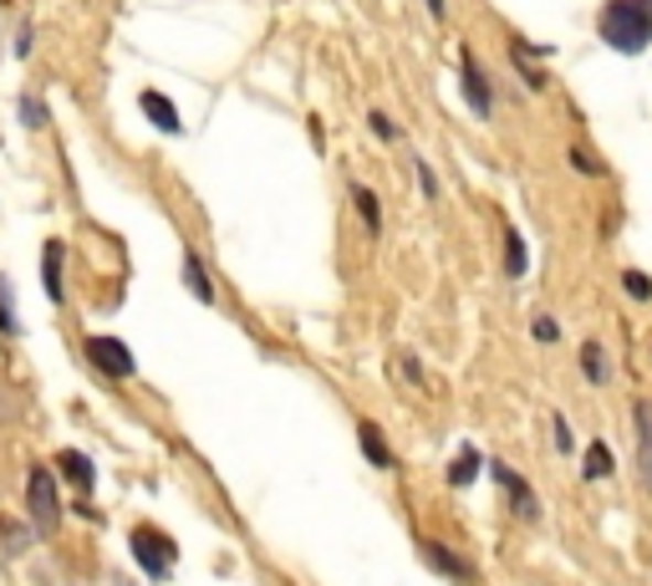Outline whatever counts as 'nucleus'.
<instances>
[{
  "mask_svg": "<svg viewBox=\"0 0 652 586\" xmlns=\"http://www.w3.org/2000/svg\"><path fill=\"white\" fill-rule=\"evenodd\" d=\"M21 122H26V128H41V122H46V103H41V97H21Z\"/></svg>",
  "mask_w": 652,
  "mask_h": 586,
  "instance_id": "aec40b11",
  "label": "nucleus"
},
{
  "mask_svg": "<svg viewBox=\"0 0 652 586\" xmlns=\"http://www.w3.org/2000/svg\"><path fill=\"white\" fill-rule=\"evenodd\" d=\"M535 337H541V342H556V337H560V327H556L551 317H535Z\"/></svg>",
  "mask_w": 652,
  "mask_h": 586,
  "instance_id": "4be33fe9",
  "label": "nucleus"
},
{
  "mask_svg": "<svg viewBox=\"0 0 652 586\" xmlns=\"http://www.w3.org/2000/svg\"><path fill=\"white\" fill-rule=\"evenodd\" d=\"M556 444L560 449H571V428H566V418H556Z\"/></svg>",
  "mask_w": 652,
  "mask_h": 586,
  "instance_id": "393cba45",
  "label": "nucleus"
},
{
  "mask_svg": "<svg viewBox=\"0 0 652 586\" xmlns=\"http://www.w3.org/2000/svg\"><path fill=\"white\" fill-rule=\"evenodd\" d=\"M494 480L505 484V494H510V500H515V510H520V515H525V520H535V515H541V505H535V494L525 490V480H520V475H515V469H510V465H494Z\"/></svg>",
  "mask_w": 652,
  "mask_h": 586,
  "instance_id": "6e6552de",
  "label": "nucleus"
},
{
  "mask_svg": "<svg viewBox=\"0 0 652 586\" xmlns=\"http://www.w3.org/2000/svg\"><path fill=\"white\" fill-rule=\"evenodd\" d=\"M638 444H642V459H638L642 484L652 490V403H638Z\"/></svg>",
  "mask_w": 652,
  "mask_h": 586,
  "instance_id": "9b49d317",
  "label": "nucleus"
},
{
  "mask_svg": "<svg viewBox=\"0 0 652 586\" xmlns=\"http://www.w3.org/2000/svg\"><path fill=\"white\" fill-rule=\"evenodd\" d=\"M459 82H464V97H469V107L480 113V118H490V107H494V93H490V82H484V72H480V62L464 52V67H459Z\"/></svg>",
  "mask_w": 652,
  "mask_h": 586,
  "instance_id": "39448f33",
  "label": "nucleus"
},
{
  "mask_svg": "<svg viewBox=\"0 0 652 586\" xmlns=\"http://www.w3.org/2000/svg\"><path fill=\"white\" fill-rule=\"evenodd\" d=\"M0 332L15 337L21 332V321H15V291H11V280L0 276Z\"/></svg>",
  "mask_w": 652,
  "mask_h": 586,
  "instance_id": "dca6fc26",
  "label": "nucleus"
},
{
  "mask_svg": "<svg viewBox=\"0 0 652 586\" xmlns=\"http://www.w3.org/2000/svg\"><path fill=\"white\" fill-rule=\"evenodd\" d=\"M627 291H632V296H652V280L638 276V270H627Z\"/></svg>",
  "mask_w": 652,
  "mask_h": 586,
  "instance_id": "412c9836",
  "label": "nucleus"
},
{
  "mask_svg": "<svg viewBox=\"0 0 652 586\" xmlns=\"http://www.w3.org/2000/svg\"><path fill=\"white\" fill-rule=\"evenodd\" d=\"M26 510H31V525L41 535H52L62 525V494H56V475L46 465H36L26 475Z\"/></svg>",
  "mask_w": 652,
  "mask_h": 586,
  "instance_id": "7ed1b4c3",
  "label": "nucleus"
},
{
  "mask_svg": "<svg viewBox=\"0 0 652 586\" xmlns=\"http://www.w3.org/2000/svg\"><path fill=\"white\" fill-rule=\"evenodd\" d=\"M82 352H87V362H93L97 373H107V377H133L138 373L133 352H128V342H118V337H87Z\"/></svg>",
  "mask_w": 652,
  "mask_h": 586,
  "instance_id": "20e7f679",
  "label": "nucleus"
},
{
  "mask_svg": "<svg viewBox=\"0 0 652 586\" xmlns=\"http://www.w3.org/2000/svg\"><path fill=\"white\" fill-rule=\"evenodd\" d=\"M138 107H143V118L153 122V128H163V134H184V122H179V113H173V103L163 93H143L138 97Z\"/></svg>",
  "mask_w": 652,
  "mask_h": 586,
  "instance_id": "0eeeda50",
  "label": "nucleus"
},
{
  "mask_svg": "<svg viewBox=\"0 0 652 586\" xmlns=\"http://www.w3.org/2000/svg\"><path fill=\"white\" fill-rule=\"evenodd\" d=\"M128 546H133V556H138V566H143L148 582H169L173 576V556H179V546H173L159 525H133Z\"/></svg>",
  "mask_w": 652,
  "mask_h": 586,
  "instance_id": "f03ea898",
  "label": "nucleus"
},
{
  "mask_svg": "<svg viewBox=\"0 0 652 586\" xmlns=\"http://www.w3.org/2000/svg\"><path fill=\"white\" fill-rule=\"evenodd\" d=\"M62 255H67V245L62 241H46V266H41V276H46V296H52V301H62Z\"/></svg>",
  "mask_w": 652,
  "mask_h": 586,
  "instance_id": "ddd939ff",
  "label": "nucleus"
},
{
  "mask_svg": "<svg viewBox=\"0 0 652 586\" xmlns=\"http://www.w3.org/2000/svg\"><path fill=\"white\" fill-rule=\"evenodd\" d=\"M581 367H586V377H591V383H601V377H607V362H601V347H591V342L581 347Z\"/></svg>",
  "mask_w": 652,
  "mask_h": 586,
  "instance_id": "6ab92c4d",
  "label": "nucleus"
},
{
  "mask_svg": "<svg viewBox=\"0 0 652 586\" xmlns=\"http://www.w3.org/2000/svg\"><path fill=\"white\" fill-rule=\"evenodd\" d=\"M424 561L434 566V572L453 576V582H474V566H469V561H459L449 546H439V541H424Z\"/></svg>",
  "mask_w": 652,
  "mask_h": 586,
  "instance_id": "423d86ee",
  "label": "nucleus"
},
{
  "mask_svg": "<svg viewBox=\"0 0 652 586\" xmlns=\"http://www.w3.org/2000/svg\"><path fill=\"white\" fill-rule=\"evenodd\" d=\"M505 270L525 276V241H520V230H505Z\"/></svg>",
  "mask_w": 652,
  "mask_h": 586,
  "instance_id": "a211bd4d",
  "label": "nucleus"
},
{
  "mask_svg": "<svg viewBox=\"0 0 652 586\" xmlns=\"http://www.w3.org/2000/svg\"><path fill=\"white\" fill-rule=\"evenodd\" d=\"M474 475H480V454L474 449H459V459H453V469H449V484H474Z\"/></svg>",
  "mask_w": 652,
  "mask_h": 586,
  "instance_id": "2eb2a0df",
  "label": "nucleus"
},
{
  "mask_svg": "<svg viewBox=\"0 0 652 586\" xmlns=\"http://www.w3.org/2000/svg\"><path fill=\"white\" fill-rule=\"evenodd\" d=\"M184 286H189V296H194V301H204V307L214 301V280H210V270H204V260L194 251L184 255Z\"/></svg>",
  "mask_w": 652,
  "mask_h": 586,
  "instance_id": "9d476101",
  "label": "nucleus"
},
{
  "mask_svg": "<svg viewBox=\"0 0 652 586\" xmlns=\"http://www.w3.org/2000/svg\"><path fill=\"white\" fill-rule=\"evenodd\" d=\"M352 189V204H357V214H362V225H367V235H377L383 230V210H377V194L367 184H346Z\"/></svg>",
  "mask_w": 652,
  "mask_h": 586,
  "instance_id": "4468645a",
  "label": "nucleus"
},
{
  "mask_svg": "<svg viewBox=\"0 0 652 586\" xmlns=\"http://www.w3.org/2000/svg\"><path fill=\"white\" fill-rule=\"evenodd\" d=\"M428 11H434V15H443V11H449V0H428Z\"/></svg>",
  "mask_w": 652,
  "mask_h": 586,
  "instance_id": "a878e982",
  "label": "nucleus"
},
{
  "mask_svg": "<svg viewBox=\"0 0 652 586\" xmlns=\"http://www.w3.org/2000/svg\"><path fill=\"white\" fill-rule=\"evenodd\" d=\"M367 122H373V134H377V138H398V128H393V122H387L383 113H373V118H367Z\"/></svg>",
  "mask_w": 652,
  "mask_h": 586,
  "instance_id": "b1692460",
  "label": "nucleus"
},
{
  "mask_svg": "<svg viewBox=\"0 0 652 586\" xmlns=\"http://www.w3.org/2000/svg\"><path fill=\"white\" fill-rule=\"evenodd\" d=\"M357 444H362V454H367L377 469H393V449L383 444V428H377V424H362L357 428Z\"/></svg>",
  "mask_w": 652,
  "mask_h": 586,
  "instance_id": "f8f14e48",
  "label": "nucleus"
},
{
  "mask_svg": "<svg viewBox=\"0 0 652 586\" xmlns=\"http://www.w3.org/2000/svg\"><path fill=\"white\" fill-rule=\"evenodd\" d=\"M56 469H67V480L77 484L82 494H93V484H97V469H93V459H87V454H77V449H62V454H56Z\"/></svg>",
  "mask_w": 652,
  "mask_h": 586,
  "instance_id": "1a4fd4ad",
  "label": "nucleus"
},
{
  "mask_svg": "<svg viewBox=\"0 0 652 586\" xmlns=\"http://www.w3.org/2000/svg\"><path fill=\"white\" fill-rule=\"evenodd\" d=\"M601 41L617 46V52H648L652 46V11L648 0H612L601 11Z\"/></svg>",
  "mask_w": 652,
  "mask_h": 586,
  "instance_id": "f257e3e1",
  "label": "nucleus"
},
{
  "mask_svg": "<svg viewBox=\"0 0 652 586\" xmlns=\"http://www.w3.org/2000/svg\"><path fill=\"white\" fill-rule=\"evenodd\" d=\"M612 475V449L607 444H591L586 449V480H607Z\"/></svg>",
  "mask_w": 652,
  "mask_h": 586,
  "instance_id": "f3484780",
  "label": "nucleus"
},
{
  "mask_svg": "<svg viewBox=\"0 0 652 586\" xmlns=\"http://www.w3.org/2000/svg\"><path fill=\"white\" fill-rule=\"evenodd\" d=\"M418 184H424V194H428V200L439 194V179H434V169H428V163H418Z\"/></svg>",
  "mask_w": 652,
  "mask_h": 586,
  "instance_id": "5701e85b",
  "label": "nucleus"
}]
</instances>
